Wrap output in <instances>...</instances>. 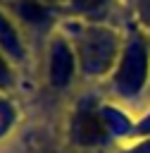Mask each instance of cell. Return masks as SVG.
<instances>
[{"label": "cell", "instance_id": "4", "mask_svg": "<svg viewBox=\"0 0 150 153\" xmlns=\"http://www.w3.org/2000/svg\"><path fill=\"white\" fill-rule=\"evenodd\" d=\"M74 76V55L67 43L55 41L50 50V81L57 88H64Z\"/></svg>", "mask_w": 150, "mask_h": 153}, {"label": "cell", "instance_id": "3", "mask_svg": "<svg viewBox=\"0 0 150 153\" xmlns=\"http://www.w3.org/2000/svg\"><path fill=\"white\" fill-rule=\"evenodd\" d=\"M107 131H110V122H107V115L95 110V108H79L74 122H71V136L79 146H98L107 139Z\"/></svg>", "mask_w": 150, "mask_h": 153}, {"label": "cell", "instance_id": "7", "mask_svg": "<svg viewBox=\"0 0 150 153\" xmlns=\"http://www.w3.org/2000/svg\"><path fill=\"white\" fill-rule=\"evenodd\" d=\"M7 81H10V69H7V62H5V57L0 53V86H5Z\"/></svg>", "mask_w": 150, "mask_h": 153}, {"label": "cell", "instance_id": "6", "mask_svg": "<svg viewBox=\"0 0 150 153\" xmlns=\"http://www.w3.org/2000/svg\"><path fill=\"white\" fill-rule=\"evenodd\" d=\"M105 5H107V0H71V7L76 12H98Z\"/></svg>", "mask_w": 150, "mask_h": 153}, {"label": "cell", "instance_id": "5", "mask_svg": "<svg viewBox=\"0 0 150 153\" xmlns=\"http://www.w3.org/2000/svg\"><path fill=\"white\" fill-rule=\"evenodd\" d=\"M0 50H5L12 57H21V43L17 31L12 29V24L0 14Z\"/></svg>", "mask_w": 150, "mask_h": 153}, {"label": "cell", "instance_id": "8", "mask_svg": "<svg viewBox=\"0 0 150 153\" xmlns=\"http://www.w3.org/2000/svg\"><path fill=\"white\" fill-rule=\"evenodd\" d=\"M129 153H150V141H145V143H140V146H136V148H131Z\"/></svg>", "mask_w": 150, "mask_h": 153}, {"label": "cell", "instance_id": "2", "mask_svg": "<svg viewBox=\"0 0 150 153\" xmlns=\"http://www.w3.org/2000/svg\"><path fill=\"white\" fill-rule=\"evenodd\" d=\"M145 76H148V48L140 36H133L126 43L124 55L119 60L114 74V88L121 96H136L143 88Z\"/></svg>", "mask_w": 150, "mask_h": 153}, {"label": "cell", "instance_id": "9", "mask_svg": "<svg viewBox=\"0 0 150 153\" xmlns=\"http://www.w3.org/2000/svg\"><path fill=\"white\" fill-rule=\"evenodd\" d=\"M140 129H143V131H150V117H148V120L140 124Z\"/></svg>", "mask_w": 150, "mask_h": 153}, {"label": "cell", "instance_id": "1", "mask_svg": "<svg viewBox=\"0 0 150 153\" xmlns=\"http://www.w3.org/2000/svg\"><path fill=\"white\" fill-rule=\"evenodd\" d=\"M117 36L110 29L90 26L83 33H79L76 48H79V60L88 74H100L112 67L117 57Z\"/></svg>", "mask_w": 150, "mask_h": 153}]
</instances>
